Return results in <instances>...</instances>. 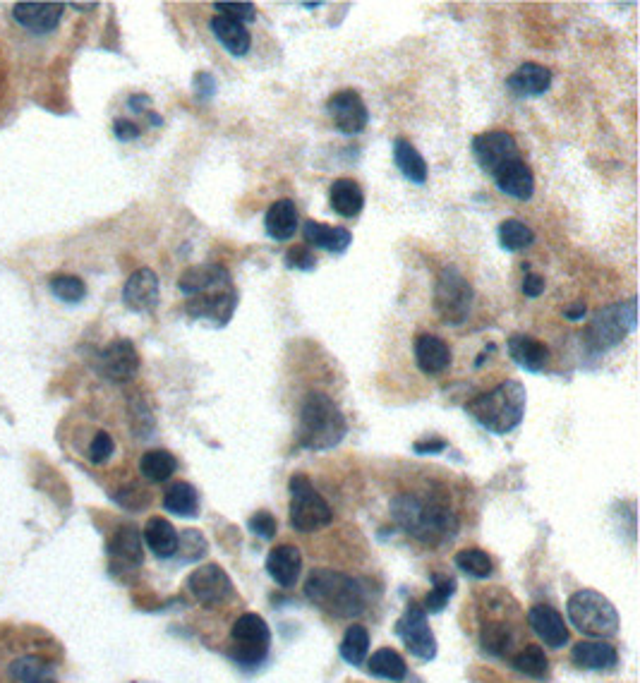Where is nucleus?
<instances>
[{"instance_id":"1","label":"nucleus","mask_w":640,"mask_h":683,"mask_svg":"<svg viewBox=\"0 0 640 683\" xmlns=\"http://www.w3.org/2000/svg\"><path fill=\"white\" fill-rule=\"evenodd\" d=\"M391 516L403 533L413 535L425 545L439 547L451 542L458 533V518L449 506L439 501H425L415 494H398L391 501Z\"/></svg>"},{"instance_id":"2","label":"nucleus","mask_w":640,"mask_h":683,"mask_svg":"<svg viewBox=\"0 0 640 683\" xmlns=\"http://www.w3.org/2000/svg\"><path fill=\"white\" fill-rule=\"evenodd\" d=\"M525 403H528L525 386L516 379H509L466 403V413L487 432L509 434L523 422Z\"/></svg>"},{"instance_id":"3","label":"nucleus","mask_w":640,"mask_h":683,"mask_svg":"<svg viewBox=\"0 0 640 683\" xmlns=\"http://www.w3.org/2000/svg\"><path fill=\"white\" fill-rule=\"evenodd\" d=\"M305 595L315 607L338 619H353L365 612V592L358 580L331 568H317L310 573Z\"/></svg>"},{"instance_id":"4","label":"nucleus","mask_w":640,"mask_h":683,"mask_svg":"<svg viewBox=\"0 0 640 683\" xmlns=\"http://www.w3.org/2000/svg\"><path fill=\"white\" fill-rule=\"evenodd\" d=\"M348 432V422L341 408L326 394H307L303 408H300L298 441L303 449L329 451L343 441Z\"/></svg>"},{"instance_id":"5","label":"nucleus","mask_w":640,"mask_h":683,"mask_svg":"<svg viewBox=\"0 0 640 683\" xmlns=\"http://www.w3.org/2000/svg\"><path fill=\"white\" fill-rule=\"evenodd\" d=\"M569 621L583 636L590 638H609L619 631V614L617 607L607 600L602 592L595 590H578L573 592L569 604Z\"/></svg>"},{"instance_id":"6","label":"nucleus","mask_w":640,"mask_h":683,"mask_svg":"<svg viewBox=\"0 0 640 683\" xmlns=\"http://www.w3.org/2000/svg\"><path fill=\"white\" fill-rule=\"evenodd\" d=\"M288 489H291V525L298 533H315L334 521V511L312 485L310 477L293 475Z\"/></svg>"},{"instance_id":"7","label":"nucleus","mask_w":640,"mask_h":683,"mask_svg":"<svg viewBox=\"0 0 640 683\" xmlns=\"http://www.w3.org/2000/svg\"><path fill=\"white\" fill-rule=\"evenodd\" d=\"M473 286L456 267L442 269L434 286V310L444 324H463L473 310Z\"/></svg>"},{"instance_id":"8","label":"nucleus","mask_w":640,"mask_h":683,"mask_svg":"<svg viewBox=\"0 0 640 683\" xmlns=\"http://www.w3.org/2000/svg\"><path fill=\"white\" fill-rule=\"evenodd\" d=\"M633 329H636V298H629L619 305L597 310L585 338L593 350H609L619 346Z\"/></svg>"},{"instance_id":"9","label":"nucleus","mask_w":640,"mask_h":683,"mask_svg":"<svg viewBox=\"0 0 640 683\" xmlns=\"http://www.w3.org/2000/svg\"><path fill=\"white\" fill-rule=\"evenodd\" d=\"M233 648L231 657L243 667H257L267 660L269 645H271V631L267 621L259 614H243L233 624L231 631Z\"/></svg>"},{"instance_id":"10","label":"nucleus","mask_w":640,"mask_h":683,"mask_svg":"<svg viewBox=\"0 0 640 683\" xmlns=\"http://www.w3.org/2000/svg\"><path fill=\"white\" fill-rule=\"evenodd\" d=\"M398 636H401L410 655H415L422 662H430L437 657V638H434L430 624H427V612L420 604H408L401 619L396 624Z\"/></svg>"},{"instance_id":"11","label":"nucleus","mask_w":640,"mask_h":683,"mask_svg":"<svg viewBox=\"0 0 640 683\" xmlns=\"http://www.w3.org/2000/svg\"><path fill=\"white\" fill-rule=\"evenodd\" d=\"M235 307H238V290L231 286H223L209 293H199L187 298L185 312L192 319H207L214 326H226L231 322Z\"/></svg>"},{"instance_id":"12","label":"nucleus","mask_w":640,"mask_h":683,"mask_svg":"<svg viewBox=\"0 0 640 683\" xmlns=\"http://www.w3.org/2000/svg\"><path fill=\"white\" fill-rule=\"evenodd\" d=\"M96 370L111 382H130L140 372V353L130 338H116L96 355Z\"/></svg>"},{"instance_id":"13","label":"nucleus","mask_w":640,"mask_h":683,"mask_svg":"<svg viewBox=\"0 0 640 683\" xmlns=\"http://www.w3.org/2000/svg\"><path fill=\"white\" fill-rule=\"evenodd\" d=\"M473 154L478 163L482 166V171L494 175L499 171L504 163L521 159V151H518V144L513 135L504 130H492V132H482L473 139Z\"/></svg>"},{"instance_id":"14","label":"nucleus","mask_w":640,"mask_h":683,"mask_svg":"<svg viewBox=\"0 0 640 683\" xmlns=\"http://www.w3.org/2000/svg\"><path fill=\"white\" fill-rule=\"evenodd\" d=\"M187 590L192 592L195 600L207 604V607H216V604L226 602L233 595V580L223 571V566L207 564L190 573Z\"/></svg>"},{"instance_id":"15","label":"nucleus","mask_w":640,"mask_h":683,"mask_svg":"<svg viewBox=\"0 0 640 683\" xmlns=\"http://www.w3.org/2000/svg\"><path fill=\"white\" fill-rule=\"evenodd\" d=\"M326 108H329V116L334 118L336 128L341 130L343 135H360V132L367 128L370 113H367L365 101H362V96L355 92V89L336 92L329 101H326Z\"/></svg>"},{"instance_id":"16","label":"nucleus","mask_w":640,"mask_h":683,"mask_svg":"<svg viewBox=\"0 0 640 683\" xmlns=\"http://www.w3.org/2000/svg\"><path fill=\"white\" fill-rule=\"evenodd\" d=\"M159 276L152 269H137L123 288V302L132 312H152L159 305Z\"/></svg>"},{"instance_id":"17","label":"nucleus","mask_w":640,"mask_h":683,"mask_svg":"<svg viewBox=\"0 0 640 683\" xmlns=\"http://www.w3.org/2000/svg\"><path fill=\"white\" fill-rule=\"evenodd\" d=\"M63 3H17L12 17L32 34H48L63 20Z\"/></svg>"},{"instance_id":"18","label":"nucleus","mask_w":640,"mask_h":683,"mask_svg":"<svg viewBox=\"0 0 640 683\" xmlns=\"http://www.w3.org/2000/svg\"><path fill=\"white\" fill-rule=\"evenodd\" d=\"M233 278L228 274L226 267L221 264H199V267H192L180 274L178 278V290L187 298L199 293H209V290L231 286Z\"/></svg>"},{"instance_id":"19","label":"nucleus","mask_w":640,"mask_h":683,"mask_svg":"<svg viewBox=\"0 0 640 683\" xmlns=\"http://www.w3.org/2000/svg\"><path fill=\"white\" fill-rule=\"evenodd\" d=\"M528 624L533 631L540 636V640L549 648L559 650L569 643V628H566L564 619L554 607H547V604H535L533 609L528 612Z\"/></svg>"},{"instance_id":"20","label":"nucleus","mask_w":640,"mask_h":683,"mask_svg":"<svg viewBox=\"0 0 640 683\" xmlns=\"http://www.w3.org/2000/svg\"><path fill=\"white\" fill-rule=\"evenodd\" d=\"M492 178L497 180L499 190L504 192V195L521 199V202H528L535 192V175L523 159L504 163V166H501Z\"/></svg>"},{"instance_id":"21","label":"nucleus","mask_w":640,"mask_h":683,"mask_svg":"<svg viewBox=\"0 0 640 683\" xmlns=\"http://www.w3.org/2000/svg\"><path fill=\"white\" fill-rule=\"evenodd\" d=\"M267 571L281 588H293L303 571V554L295 545L274 547L267 556Z\"/></svg>"},{"instance_id":"22","label":"nucleus","mask_w":640,"mask_h":683,"mask_svg":"<svg viewBox=\"0 0 640 683\" xmlns=\"http://www.w3.org/2000/svg\"><path fill=\"white\" fill-rule=\"evenodd\" d=\"M415 362L422 374H442L451 365L449 343L434 334H420L415 338Z\"/></svg>"},{"instance_id":"23","label":"nucleus","mask_w":640,"mask_h":683,"mask_svg":"<svg viewBox=\"0 0 640 683\" xmlns=\"http://www.w3.org/2000/svg\"><path fill=\"white\" fill-rule=\"evenodd\" d=\"M509 355L518 367L528 372H542L549 365V348L533 336L516 334L509 338Z\"/></svg>"},{"instance_id":"24","label":"nucleus","mask_w":640,"mask_h":683,"mask_svg":"<svg viewBox=\"0 0 640 683\" xmlns=\"http://www.w3.org/2000/svg\"><path fill=\"white\" fill-rule=\"evenodd\" d=\"M303 235L312 247L331 252V255H343V252L350 247V243H353V233L346 231V228L326 226V223L315 221V219L305 221Z\"/></svg>"},{"instance_id":"25","label":"nucleus","mask_w":640,"mask_h":683,"mask_svg":"<svg viewBox=\"0 0 640 683\" xmlns=\"http://www.w3.org/2000/svg\"><path fill=\"white\" fill-rule=\"evenodd\" d=\"M300 219H298V207H295L293 199H276L274 204L267 209L264 216V228H267L271 240H291L295 231H298Z\"/></svg>"},{"instance_id":"26","label":"nucleus","mask_w":640,"mask_h":683,"mask_svg":"<svg viewBox=\"0 0 640 683\" xmlns=\"http://www.w3.org/2000/svg\"><path fill=\"white\" fill-rule=\"evenodd\" d=\"M506 87L516 96H540L552 87V72L545 65L523 63L513 75L506 80Z\"/></svg>"},{"instance_id":"27","label":"nucleus","mask_w":640,"mask_h":683,"mask_svg":"<svg viewBox=\"0 0 640 683\" xmlns=\"http://www.w3.org/2000/svg\"><path fill=\"white\" fill-rule=\"evenodd\" d=\"M329 202L331 209L336 211L343 219H355L365 207V195H362V187L350 178H338L334 180L329 190Z\"/></svg>"},{"instance_id":"28","label":"nucleus","mask_w":640,"mask_h":683,"mask_svg":"<svg viewBox=\"0 0 640 683\" xmlns=\"http://www.w3.org/2000/svg\"><path fill=\"white\" fill-rule=\"evenodd\" d=\"M211 32L216 39L221 41V46L226 48L231 56H245L252 46V36L245 29V24L228 20V17H211Z\"/></svg>"},{"instance_id":"29","label":"nucleus","mask_w":640,"mask_h":683,"mask_svg":"<svg viewBox=\"0 0 640 683\" xmlns=\"http://www.w3.org/2000/svg\"><path fill=\"white\" fill-rule=\"evenodd\" d=\"M144 542L159 559H171L178 554V530L166 518H149L144 525Z\"/></svg>"},{"instance_id":"30","label":"nucleus","mask_w":640,"mask_h":683,"mask_svg":"<svg viewBox=\"0 0 640 683\" xmlns=\"http://www.w3.org/2000/svg\"><path fill=\"white\" fill-rule=\"evenodd\" d=\"M571 657L573 662L583 669H609L619 660L614 645L602 643V640H585V643H578L576 648H573Z\"/></svg>"},{"instance_id":"31","label":"nucleus","mask_w":640,"mask_h":683,"mask_svg":"<svg viewBox=\"0 0 640 683\" xmlns=\"http://www.w3.org/2000/svg\"><path fill=\"white\" fill-rule=\"evenodd\" d=\"M394 163L398 166V171L403 173V178L410 180V183H427V161L422 159L420 151L415 149L408 139L398 137L394 142Z\"/></svg>"},{"instance_id":"32","label":"nucleus","mask_w":640,"mask_h":683,"mask_svg":"<svg viewBox=\"0 0 640 683\" xmlns=\"http://www.w3.org/2000/svg\"><path fill=\"white\" fill-rule=\"evenodd\" d=\"M111 554L116 556L120 564L140 566L144 561L140 530L132 528V525H125V528H120L111 540Z\"/></svg>"},{"instance_id":"33","label":"nucleus","mask_w":640,"mask_h":683,"mask_svg":"<svg viewBox=\"0 0 640 683\" xmlns=\"http://www.w3.org/2000/svg\"><path fill=\"white\" fill-rule=\"evenodd\" d=\"M163 506H166V511H171L180 518H195L199 513L197 489L190 482H175L166 492V497H163Z\"/></svg>"},{"instance_id":"34","label":"nucleus","mask_w":640,"mask_h":683,"mask_svg":"<svg viewBox=\"0 0 640 683\" xmlns=\"http://www.w3.org/2000/svg\"><path fill=\"white\" fill-rule=\"evenodd\" d=\"M367 672L386 681H401V679H406L408 667H406V660H403L396 650L382 648L370 657V662H367Z\"/></svg>"},{"instance_id":"35","label":"nucleus","mask_w":640,"mask_h":683,"mask_svg":"<svg viewBox=\"0 0 640 683\" xmlns=\"http://www.w3.org/2000/svg\"><path fill=\"white\" fill-rule=\"evenodd\" d=\"M175 468H178L175 456L171 451H163V449L147 451L140 461V473L152 482H166L168 477L175 473Z\"/></svg>"},{"instance_id":"36","label":"nucleus","mask_w":640,"mask_h":683,"mask_svg":"<svg viewBox=\"0 0 640 683\" xmlns=\"http://www.w3.org/2000/svg\"><path fill=\"white\" fill-rule=\"evenodd\" d=\"M367 650H370V633H367L365 626L353 624L348 626L346 636L341 640V657L353 667L365 662Z\"/></svg>"},{"instance_id":"37","label":"nucleus","mask_w":640,"mask_h":683,"mask_svg":"<svg viewBox=\"0 0 640 683\" xmlns=\"http://www.w3.org/2000/svg\"><path fill=\"white\" fill-rule=\"evenodd\" d=\"M499 243L506 252H521L535 243L533 228L518 219H506L499 226Z\"/></svg>"},{"instance_id":"38","label":"nucleus","mask_w":640,"mask_h":683,"mask_svg":"<svg viewBox=\"0 0 640 683\" xmlns=\"http://www.w3.org/2000/svg\"><path fill=\"white\" fill-rule=\"evenodd\" d=\"M513 667L521 674L530 676V679H545L549 672V660L540 645H525V648L513 657Z\"/></svg>"},{"instance_id":"39","label":"nucleus","mask_w":640,"mask_h":683,"mask_svg":"<svg viewBox=\"0 0 640 683\" xmlns=\"http://www.w3.org/2000/svg\"><path fill=\"white\" fill-rule=\"evenodd\" d=\"M10 674L20 683H53L51 667L39 657H22V660L12 662Z\"/></svg>"},{"instance_id":"40","label":"nucleus","mask_w":640,"mask_h":683,"mask_svg":"<svg viewBox=\"0 0 640 683\" xmlns=\"http://www.w3.org/2000/svg\"><path fill=\"white\" fill-rule=\"evenodd\" d=\"M456 566L473 578H489L494 571V564H492V559H489V554L482 552V549L478 547H470V549H463V552H458Z\"/></svg>"},{"instance_id":"41","label":"nucleus","mask_w":640,"mask_h":683,"mask_svg":"<svg viewBox=\"0 0 640 683\" xmlns=\"http://www.w3.org/2000/svg\"><path fill=\"white\" fill-rule=\"evenodd\" d=\"M51 293L63 302H80L87 295V283L80 276L58 274L51 278Z\"/></svg>"},{"instance_id":"42","label":"nucleus","mask_w":640,"mask_h":683,"mask_svg":"<svg viewBox=\"0 0 640 683\" xmlns=\"http://www.w3.org/2000/svg\"><path fill=\"white\" fill-rule=\"evenodd\" d=\"M513 633L506 624H487L482 628V648L492 655H506L511 648Z\"/></svg>"},{"instance_id":"43","label":"nucleus","mask_w":640,"mask_h":683,"mask_svg":"<svg viewBox=\"0 0 640 683\" xmlns=\"http://www.w3.org/2000/svg\"><path fill=\"white\" fill-rule=\"evenodd\" d=\"M456 592V580L454 578H446V576H434V588L430 595H427L425 600V612L430 614H439L442 609L449 604L451 595Z\"/></svg>"},{"instance_id":"44","label":"nucleus","mask_w":640,"mask_h":683,"mask_svg":"<svg viewBox=\"0 0 640 683\" xmlns=\"http://www.w3.org/2000/svg\"><path fill=\"white\" fill-rule=\"evenodd\" d=\"M178 549H180V556H183L185 561L202 559V556L207 554V549H209L207 537L199 533V530L187 528L178 535Z\"/></svg>"},{"instance_id":"45","label":"nucleus","mask_w":640,"mask_h":683,"mask_svg":"<svg viewBox=\"0 0 640 683\" xmlns=\"http://www.w3.org/2000/svg\"><path fill=\"white\" fill-rule=\"evenodd\" d=\"M214 10L221 17H228L233 22H255L257 20V8L252 3H216Z\"/></svg>"},{"instance_id":"46","label":"nucleus","mask_w":640,"mask_h":683,"mask_svg":"<svg viewBox=\"0 0 640 683\" xmlns=\"http://www.w3.org/2000/svg\"><path fill=\"white\" fill-rule=\"evenodd\" d=\"M286 267L298 269V271H315L317 269V257L312 255V252L303 245L291 247V250L286 252Z\"/></svg>"},{"instance_id":"47","label":"nucleus","mask_w":640,"mask_h":683,"mask_svg":"<svg viewBox=\"0 0 640 683\" xmlns=\"http://www.w3.org/2000/svg\"><path fill=\"white\" fill-rule=\"evenodd\" d=\"M113 449H116V444H113L111 434L99 432L92 439V444H89V458H92V463L101 465V463H106L108 458L113 456Z\"/></svg>"},{"instance_id":"48","label":"nucleus","mask_w":640,"mask_h":683,"mask_svg":"<svg viewBox=\"0 0 640 683\" xmlns=\"http://www.w3.org/2000/svg\"><path fill=\"white\" fill-rule=\"evenodd\" d=\"M250 530L262 537V540H271L276 535V530H279V523H276V518L269 511H257L250 518Z\"/></svg>"},{"instance_id":"49","label":"nucleus","mask_w":640,"mask_h":683,"mask_svg":"<svg viewBox=\"0 0 640 683\" xmlns=\"http://www.w3.org/2000/svg\"><path fill=\"white\" fill-rule=\"evenodd\" d=\"M113 135H116L120 142H132V139H137L142 135V130H140V125H135L132 120L118 118L116 123H113Z\"/></svg>"},{"instance_id":"50","label":"nucleus","mask_w":640,"mask_h":683,"mask_svg":"<svg viewBox=\"0 0 640 683\" xmlns=\"http://www.w3.org/2000/svg\"><path fill=\"white\" fill-rule=\"evenodd\" d=\"M545 278L537 276V274H525V281H523V293L528 295V298H540L542 293H545Z\"/></svg>"},{"instance_id":"51","label":"nucleus","mask_w":640,"mask_h":683,"mask_svg":"<svg viewBox=\"0 0 640 683\" xmlns=\"http://www.w3.org/2000/svg\"><path fill=\"white\" fill-rule=\"evenodd\" d=\"M195 89H197V96L199 99H211L216 92V82L214 77L209 75V72H199L195 77Z\"/></svg>"},{"instance_id":"52","label":"nucleus","mask_w":640,"mask_h":683,"mask_svg":"<svg viewBox=\"0 0 640 683\" xmlns=\"http://www.w3.org/2000/svg\"><path fill=\"white\" fill-rule=\"evenodd\" d=\"M446 446L449 444H446L444 439H422V441H415L413 451L420 453V456H427V453H442Z\"/></svg>"},{"instance_id":"53","label":"nucleus","mask_w":640,"mask_h":683,"mask_svg":"<svg viewBox=\"0 0 640 683\" xmlns=\"http://www.w3.org/2000/svg\"><path fill=\"white\" fill-rule=\"evenodd\" d=\"M128 106H130V111H135V113H149L152 99H149L147 94H135V96H130Z\"/></svg>"},{"instance_id":"54","label":"nucleus","mask_w":640,"mask_h":683,"mask_svg":"<svg viewBox=\"0 0 640 683\" xmlns=\"http://www.w3.org/2000/svg\"><path fill=\"white\" fill-rule=\"evenodd\" d=\"M585 310H588V307H585V302L578 300V302H573V305L566 307L564 317L571 319V322H581V319L585 317Z\"/></svg>"},{"instance_id":"55","label":"nucleus","mask_w":640,"mask_h":683,"mask_svg":"<svg viewBox=\"0 0 640 683\" xmlns=\"http://www.w3.org/2000/svg\"><path fill=\"white\" fill-rule=\"evenodd\" d=\"M72 8L75 10H94L96 3H72Z\"/></svg>"},{"instance_id":"56","label":"nucleus","mask_w":640,"mask_h":683,"mask_svg":"<svg viewBox=\"0 0 640 683\" xmlns=\"http://www.w3.org/2000/svg\"><path fill=\"white\" fill-rule=\"evenodd\" d=\"M147 116H149V123H152V125H163V120L156 116V113H147Z\"/></svg>"},{"instance_id":"57","label":"nucleus","mask_w":640,"mask_h":683,"mask_svg":"<svg viewBox=\"0 0 640 683\" xmlns=\"http://www.w3.org/2000/svg\"><path fill=\"white\" fill-rule=\"evenodd\" d=\"M319 5H322V3H305V8L307 10H315V8H319Z\"/></svg>"}]
</instances>
